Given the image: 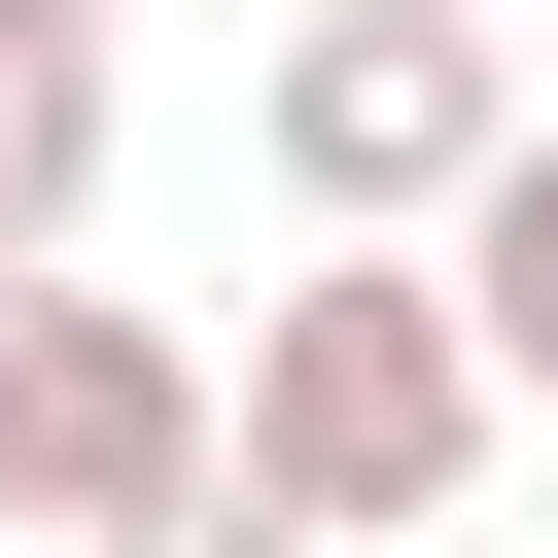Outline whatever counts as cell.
I'll list each match as a JSON object with an SVG mask.
<instances>
[{
	"mask_svg": "<svg viewBox=\"0 0 558 558\" xmlns=\"http://www.w3.org/2000/svg\"><path fill=\"white\" fill-rule=\"evenodd\" d=\"M418 244H453V314H488V418H558V105H523V140H488Z\"/></svg>",
	"mask_w": 558,
	"mask_h": 558,
	"instance_id": "obj_4",
	"label": "cell"
},
{
	"mask_svg": "<svg viewBox=\"0 0 558 558\" xmlns=\"http://www.w3.org/2000/svg\"><path fill=\"white\" fill-rule=\"evenodd\" d=\"M174 453H209V349H174V314H105L70 244H0V523L70 558V523H140Z\"/></svg>",
	"mask_w": 558,
	"mask_h": 558,
	"instance_id": "obj_3",
	"label": "cell"
},
{
	"mask_svg": "<svg viewBox=\"0 0 558 558\" xmlns=\"http://www.w3.org/2000/svg\"><path fill=\"white\" fill-rule=\"evenodd\" d=\"M70 558H314V523H279L244 453H174V488H140V523H70Z\"/></svg>",
	"mask_w": 558,
	"mask_h": 558,
	"instance_id": "obj_6",
	"label": "cell"
},
{
	"mask_svg": "<svg viewBox=\"0 0 558 558\" xmlns=\"http://www.w3.org/2000/svg\"><path fill=\"white\" fill-rule=\"evenodd\" d=\"M35 35H105V0H35Z\"/></svg>",
	"mask_w": 558,
	"mask_h": 558,
	"instance_id": "obj_8",
	"label": "cell"
},
{
	"mask_svg": "<svg viewBox=\"0 0 558 558\" xmlns=\"http://www.w3.org/2000/svg\"><path fill=\"white\" fill-rule=\"evenodd\" d=\"M0 244H105V35L0 0Z\"/></svg>",
	"mask_w": 558,
	"mask_h": 558,
	"instance_id": "obj_5",
	"label": "cell"
},
{
	"mask_svg": "<svg viewBox=\"0 0 558 558\" xmlns=\"http://www.w3.org/2000/svg\"><path fill=\"white\" fill-rule=\"evenodd\" d=\"M349 558H453V523H349Z\"/></svg>",
	"mask_w": 558,
	"mask_h": 558,
	"instance_id": "obj_7",
	"label": "cell"
},
{
	"mask_svg": "<svg viewBox=\"0 0 558 558\" xmlns=\"http://www.w3.org/2000/svg\"><path fill=\"white\" fill-rule=\"evenodd\" d=\"M209 453H244L314 558H349V523H453V488H488V314H453V244H349V209H314L279 314L209 349Z\"/></svg>",
	"mask_w": 558,
	"mask_h": 558,
	"instance_id": "obj_1",
	"label": "cell"
},
{
	"mask_svg": "<svg viewBox=\"0 0 558 558\" xmlns=\"http://www.w3.org/2000/svg\"><path fill=\"white\" fill-rule=\"evenodd\" d=\"M488 140H523V35H488V0H279V209L418 244Z\"/></svg>",
	"mask_w": 558,
	"mask_h": 558,
	"instance_id": "obj_2",
	"label": "cell"
}]
</instances>
